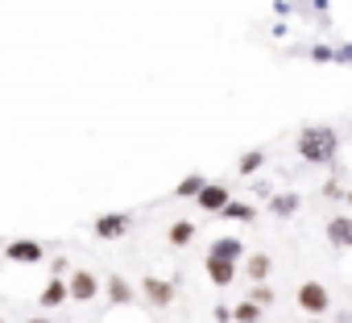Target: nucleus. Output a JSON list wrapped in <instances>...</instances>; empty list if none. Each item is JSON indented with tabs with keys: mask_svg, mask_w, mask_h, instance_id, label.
I'll list each match as a JSON object with an SVG mask.
<instances>
[{
	"mask_svg": "<svg viewBox=\"0 0 352 323\" xmlns=\"http://www.w3.org/2000/svg\"><path fill=\"white\" fill-rule=\"evenodd\" d=\"M336 129H319V124H311V129H302V137H298V153L307 157V162H331L336 157Z\"/></svg>",
	"mask_w": 352,
	"mask_h": 323,
	"instance_id": "nucleus-1",
	"label": "nucleus"
},
{
	"mask_svg": "<svg viewBox=\"0 0 352 323\" xmlns=\"http://www.w3.org/2000/svg\"><path fill=\"white\" fill-rule=\"evenodd\" d=\"M298 307H302L307 315H323V311H327V290H323L319 282H302V286H298Z\"/></svg>",
	"mask_w": 352,
	"mask_h": 323,
	"instance_id": "nucleus-2",
	"label": "nucleus"
},
{
	"mask_svg": "<svg viewBox=\"0 0 352 323\" xmlns=\"http://www.w3.org/2000/svg\"><path fill=\"white\" fill-rule=\"evenodd\" d=\"M208 278H212L216 286H232L236 261H232V257H220V253H208Z\"/></svg>",
	"mask_w": 352,
	"mask_h": 323,
	"instance_id": "nucleus-3",
	"label": "nucleus"
},
{
	"mask_svg": "<svg viewBox=\"0 0 352 323\" xmlns=\"http://www.w3.org/2000/svg\"><path fill=\"white\" fill-rule=\"evenodd\" d=\"M5 257H9V261H25V265H34V261H42V257H46V249H42L38 241H9Z\"/></svg>",
	"mask_w": 352,
	"mask_h": 323,
	"instance_id": "nucleus-4",
	"label": "nucleus"
},
{
	"mask_svg": "<svg viewBox=\"0 0 352 323\" xmlns=\"http://www.w3.org/2000/svg\"><path fill=\"white\" fill-rule=\"evenodd\" d=\"M124 232H129V216H100L96 220V236L100 241H116Z\"/></svg>",
	"mask_w": 352,
	"mask_h": 323,
	"instance_id": "nucleus-5",
	"label": "nucleus"
},
{
	"mask_svg": "<svg viewBox=\"0 0 352 323\" xmlns=\"http://www.w3.org/2000/svg\"><path fill=\"white\" fill-rule=\"evenodd\" d=\"M327 241H331L336 249H352V220H348V216L327 220Z\"/></svg>",
	"mask_w": 352,
	"mask_h": 323,
	"instance_id": "nucleus-6",
	"label": "nucleus"
},
{
	"mask_svg": "<svg viewBox=\"0 0 352 323\" xmlns=\"http://www.w3.org/2000/svg\"><path fill=\"white\" fill-rule=\"evenodd\" d=\"M100 294V282L87 274V269H79L75 278H71V298H79V302H87V298H96Z\"/></svg>",
	"mask_w": 352,
	"mask_h": 323,
	"instance_id": "nucleus-7",
	"label": "nucleus"
},
{
	"mask_svg": "<svg viewBox=\"0 0 352 323\" xmlns=\"http://www.w3.org/2000/svg\"><path fill=\"white\" fill-rule=\"evenodd\" d=\"M195 199H199V208H204V212H224L228 191H224V187H208V183H204V191H199Z\"/></svg>",
	"mask_w": 352,
	"mask_h": 323,
	"instance_id": "nucleus-8",
	"label": "nucleus"
},
{
	"mask_svg": "<svg viewBox=\"0 0 352 323\" xmlns=\"http://www.w3.org/2000/svg\"><path fill=\"white\" fill-rule=\"evenodd\" d=\"M145 294H149V302H153V307L174 302V286H170V282H153V278H145Z\"/></svg>",
	"mask_w": 352,
	"mask_h": 323,
	"instance_id": "nucleus-9",
	"label": "nucleus"
},
{
	"mask_svg": "<svg viewBox=\"0 0 352 323\" xmlns=\"http://www.w3.org/2000/svg\"><path fill=\"white\" fill-rule=\"evenodd\" d=\"M67 298H71V286L54 278V282L42 290V298H38V302H42V307H58V302H67Z\"/></svg>",
	"mask_w": 352,
	"mask_h": 323,
	"instance_id": "nucleus-10",
	"label": "nucleus"
},
{
	"mask_svg": "<svg viewBox=\"0 0 352 323\" xmlns=\"http://www.w3.org/2000/svg\"><path fill=\"white\" fill-rule=\"evenodd\" d=\"M191 241H195V224H191V220L170 224V245H179V249H183V245H191Z\"/></svg>",
	"mask_w": 352,
	"mask_h": 323,
	"instance_id": "nucleus-11",
	"label": "nucleus"
},
{
	"mask_svg": "<svg viewBox=\"0 0 352 323\" xmlns=\"http://www.w3.org/2000/svg\"><path fill=\"white\" fill-rule=\"evenodd\" d=\"M212 253H220V257H232V261H236V257L245 253V245H241L236 236H220V241L212 245Z\"/></svg>",
	"mask_w": 352,
	"mask_h": 323,
	"instance_id": "nucleus-12",
	"label": "nucleus"
},
{
	"mask_svg": "<svg viewBox=\"0 0 352 323\" xmlns=\"http://www.w3.org/2000/svg\"><path fill=\"white\" fill-rule=\"evenodd\" d=\"M108 298H112V302H133V286H129L124 278H112V282H108Z\"/></svg>",
	"mask_w": 352,
	"mask_h": 323,
	"instance_id": "nucleus-13",
	"label": "nucleus"
},
{
	"mask_svg": "<svg viewBox=\"0 0 352 323\" xmlns=\"http://www.w3.org/2000/svg\"><path fill=\"white\" fill-rule=\"evenodd\" d=\"M199 191H204V175H191V179H183L179 187H174V195H183V199L187 195H199Z\"/></svg>",
	"mask_w": 352,
	"mask_h": 323,
	"instance_id": "nucleus-14",
	"label": "nucleus"
},
{
	"mask_svg": "<svg viewBox=\"0 0 352 323\" xmlns=\"http://www.w3.org/2000/svg\"><path fill=\"white\" fill-rule=\"evenodd\" d=\"M232 319H236V323H257V319H261V311H257L253 302H241V307L232 311Z\"/></svg>",
	"mask_w": 352,
	"mask_h": 323,
	"instance_id": "nucleus-15",
	"label": "nucleus"
},
{
	"mask_svg": "<svg viewBox=\"0 0 352 323\" xmlns=\"http://www.w3.org/2000/svg\"><path fill=\"white\" fill-rule=\"evenodd\" d=\"M220 216H228V220H253V208H245V203H224Z\"/></svg>",
	"mask_w": 352,
	"mask_h": 323,
	"instance_id": "nucleus-16",
	"label": "nucleus"
},
{
	"mask_svg": "<svg viewBox=\"0 0 352 323\" xmlns=\"http://www.w3.org/2000/svg\"><path fill=\"white\" fill-rule=\"evenodd\" d=\"M265 274H270V257H261V253H257V257H249V278H257V282H261Z\"/></svg>",
	"mask_w": 352,
	"mask_h": 323,
	"instance_id": "nucleus-17",
	"label": "nucleus"
},
{
	"mask_svg": "<svg viewBox=\"0 0 352 323\" xmlns=\"http://www.w3.org/2000/svg\"><path fill=\"white\" fill-rule=\"evenodd\" d=\"M270 208H274V212H278V216H290V212H294V208H298V199H294V195H278V199H274V203H270Z\"/></svg>",
	"mask_w": 352,
	"mask_h": 323,
	"instance_id": "nucleus-18",
	"label": "nucleus"
},
{
	"mask_svg": "<svg viewBox=\"0 0 352 323\" xmlns=\"http://www.w3.org/2000/svg\"><path fill=\"white\" fill-rule=\"evenodd\" d=\"M257 166H261V153H257V149L241 157V175H249V170H257Z\"/></svg>",
	"mask_w": 352,
	"mask_h": 323,
	"instance_id": "nucleus-19",
	"label": "nucleus"
},
{
	"mask_svg": "<svg viewBox=\"0 0 352 323\" xmlns=\"http://www.w3.org/2000/svg\"><path fill=\"white\" fill-rule=\"evenodd\" d=\"M30 323H54V319H30Z\"/></svg>",
	"mask_w": 352,
	"mask_h": 323,
	"instance_id": "nucleus-20",
	"label": "nucleus"
}]
</instances>
